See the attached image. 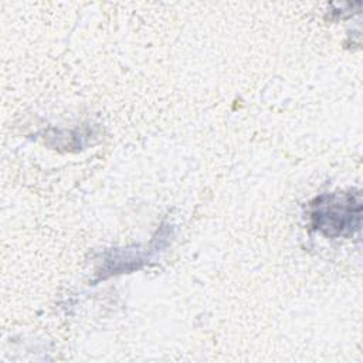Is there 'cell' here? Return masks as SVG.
I'll use <instances>...</instances> for the list:
<instances>
[{"instance_id": "1", "label": "cell", "mask_w": 363, "mask_h": 363, "mask_svg": "<svg viewBox=\"0 0 363 363\" xmlns=\"http://www.w3.org/2000/svg\"><path fill=\"white\" fill-rule=\"evenodd\" d=\"M311 225L328 237H349L359 231L362 220L360 191L332 193L311 204Z\"/></svg>"}]
</instances>
